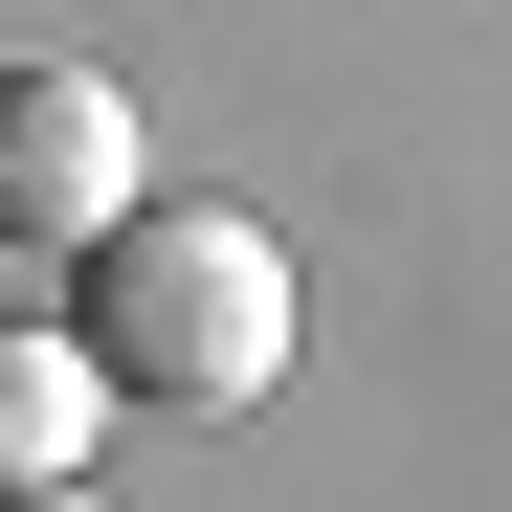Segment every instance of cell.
<instances>
[{
	"instance_id": "obj_1",
	"label": "cell",
	"mask_w": 512,
	"mask_h": 512,
	"mask_svg": "<svg viewBox=\"0 0 512 512\" xmlns=\"http://www.w3.org/2000/svg\"><path fill=\"white\" fill-rule=\"evenodd\" d=\"M67 334H90V379L156 401V423H245L290 379V245L245 201H134L112 245H67Z\"/></svg>"
},
{
	"instance_id": "obj_2",
	"label": "cell",
	"mask_w": 512,
	"mask_h": 512,
	"mask_svg": "<svg viewBox=\"0 0 512 512\" xmlns=\"http://www.w3.org/2000/svg\"><path fill=\"white\" fill-rule=\"evenodd\" d=\"M156 201V134L112 67H0V245H112Z\"/></svg>"
},
{
	"instance_id": "obj_3",
	"label": "cell",
	"mask_w": 512,
	"mask_h": 512,
	"mask_svg": "<svg viewBox=\"0 0 512 512\" xmlns=\"http://www.w3.org/2000/svg\"><path fill=\"white\" fill-rule=\"evenodd\" d=\"M90 423H112V379H90V334H67V312H0V490L90 468Z\"/></svg>"
},
{
	"instance_id": "obj_4",
	"label": "cell",
	"mask_w": 512,
	"mask_h": 512,
	"mask_svg": "<svg viewBox=\"0 0 512 512\" xmlns=\"http://www.w3.org/2000/svg\"><path fill=\"white\" fill-rule=\"evenodd\" d=\"M0 512H112V490H90V468H45V490H0Z\"/></svg>"
}]
</instances>
